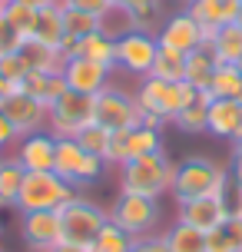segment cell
Instances as JSON below:
<instances>
[{
	"instance_id": "603a6c76",
	"label": "cell",
	"mask_w": 242,
	"mask_h": 252,
	"mask_svg": "<svg viewBox=\"0 0 242 252\" xmlns=\"http://www.w3.org/2000/svg\"><path fill=\"white\" fill-rule=\"evenodd\" d=\"M209 103H212V96H209L206 90H199V93H196V100L176 113L173 126H176L179 133H189V136L206 133V123H209Z\"/></svg>"
},
{
	"instance_id": "836d02e7",
	"label": "cell",
	"mask_w": 242,
	"mask_h": 252,
	"mask_svg": "<svg viewBox=\"0 0 242 252\" xmlns=\"http://www.w3.org/2000/svg\"><path fill=\"white\" fill-rule=\"evenodd\" d=\"M60 7H63V3H60ZM63 30H66V37L83 40V37H90V33L100 30V17H93V13H87V10L63 7Z\"/></svg>"
},
{
	"instance_id": "f35d334b",
	"label": "cell",
	"mask_w": 242,
	"mask_h": 252,
	"mask_svg": "<svg viewBox=\"0 0 242 252\" xmlns=\"http://www.w3.org/2000/svg\"><path fill=\"white\" fill-rule=\"evenodd\" d=\"M17 143H20V133H17V126H13L10 120H7V113L0 110V153H3V150H13Z\"/></svg>"
},
{
	"instance_id": "7402d4cb",
	"label": "cell",
	"mask_w": 242,
	"mask_h": 252,
	"mask_svg": "<svg viewBox=\"0 0 242 252\" xmlns=\"http://www.w3.org/2000/svg\"><path fill=\"white\" fill-rule=\"evenodd\" d=\"M63 37H66V30H63V7L53 3V7L37 10V24H33V37H30V40H37V43H43V47L60 50Z\"/></svg>"
},
{
	"instance_id": "83f0119b",
	"label": "cell",
	"mask_w": 242,
	"mask_h": 252,
	"mask_svg": "<svg viewBox=\"0 0 242 252\" xmlns=\"http://www.w3.org/2000/svg\"><path fill=\"white\" fill-rule=\"evenodd\" d=\"M20 53L27 57L30 70H40V73H63L66 57L60 50H53V47H43L37 40H27L24 47H20Z\"/></svg>"
},
{
	"instance_id": "9a60e30c",
	"label": "cell",
	"mask_w": 242,
	"mask_h": 252,
	"mask_svg": "<svg viewBox=\"0 0 242 252\" xmlns=\"http://www.w3.org/2000/svg\"><path fill=\"white\" fill-rule=\"evenodd\" d=\"M13 159L24 166L27 173H50L53 159H57V136H53L50 129L27 133L13 146Z\"/></svg>"
},
{
	"instance_id": "cb8c5ba5",
	"label": "cell",
	"mask_w": 242,
	"mask_h": 252,
	"mask_svg": "<svg viewBox=\"0 0 242 252\" xmlns=\"http://www.w3.org/2000/svg\"><path fill=\"white\" fill-rule=\"evenodd\" d=\"M27 169L13 156H0V209H17Z\"/></svg>"
},
{
	"instance_id": "44dd1931",
	"label": "cell",
	"mask_w": 242,
	"mask_h": 252,
	"mask_svg": "<svg viewBox=\"0 0 242 252\" xmlns=\"http://www.w3.org/2000/svg\"><path fill=\"white\" fill-rule=\"evenodd\" d=\"M216 53H212V47L209 43H203L199 50L186 53V83H189L192 90H209V83H212V76H216Z\"/></svg>"
},
{
	"instance_id": "5bb4252c",
	"label": "cell",
	"mask_w": 242,
	"mask_h": 252,
	"mask_svg": "<svg viewBox=\"0 0 242 252\" xmlns=\"http://www.w3.org/2000/svg\"><path fill=\"white\" fill-rule=\"evenodd\" d=\"M176 209H179V213H176L179 222H186V226L199 229V232H212V229H219V226H222V222L232 216L226 196H199V199L179 202Z\"/></svg>"
},
{
	"instance_id": "ba28073f",
	"label": "cell",
	"mask_w": 242,
	"mask_h": 252,
	"mask_svg": "<svg viewBox=\"0 0 242 252\" xmlns=\"http://www.w3.org/2000/svg\"><path fill=\"white\" fill-rule=\"evenodd\" d=\"M143 113L136 106V96L129 90H120V87H110L100 90L93 96V123L103 126L106 133H123V129H133L140 126Z\"/></svg>"
},
{
	"instance_id": "7dc6e473",
	"label": "cell",
	"mask_w": 242,
	"mask_h": 252,
	"mask_svg": "<svg viewBox=\"0 0 242 252\" xmlns=\"http://www.w3.org/2000/svg\"><path fill=\"white\" fill-rule=\"evenodd\" d=\"M236 24L242 27V0H239V13H236Z\"/></svg>"
},
{
	"instance_id": "e0dca14e",
	"label": "cell",
	"mask_w": 242,
	"mask_h": 252,
	"mask_svg": "<svg viewBox=\"0 0 242 252\" xmlns=\"http://www.w3.org/2000/svg\"><path fill=\"white\" fill-rule=\"evenodd\" d=\"M110 76H113V70H106L103 63H93V60H87V57H70V60L63 63L66 90H73V93L96 96L100 90L110 87Z\"/></svg>"
},
{
	"instance_id": "11a10c76",
	"label": "cell",
	"mask_w": 242,
	"mask_h": 252,
	"mask_svg": "<svg viewBox=\"0 0 242 252\" xmlns=\"http://www.w3.org/2000/svg\"><path fill=\"white\" fill-rule=\"evenodd\" d=\"M0 252H3V249H0Z\"/></svg>"
},
{
	"instance_id": "d590c367",
	"label": "cell",
	"mask_w": 242,
	"mask_h": 252,
	"mask_svg": "<svg viewBox=\"0 0 242 252\" xmlns=\"http://www.w3.org/2000/svg\"><path fill=\"white\" fill-rule=\"evenodd\" d=\"M110 136H113V133H106V129H103V126H96V123H90L87 129H80L73 139H77V143H80L87 153H93V156H106Z\"/></svg>"
},
{
	"instance_id": "ab89813d",
	"label": "cell",
	"mask_w": 242,
	"mask_h": 252,
	"mask_svg": "<svg viewBox=\"0 0 242 252\" xmlns=\"http://www.w3.org/2000/svg\"><path fill=\"white\" fill-rule=\"evenodd\" d=\"M24 43H27V40L20 37V33H13L7 24L0 27V57H7V53H17L20 47H24Z\"/></svg>"
},
{
	"instance_id": "52a82bcc",
	"label": "cell",
	"mask_w": 242,
	"mask_h": 252,
	"mask_svg": "<svg viewBox=\"0 0 242 252\" xmlns=\"http://www.w3.org/2000/svg\"><path fill=\"white\" fill-rule=\"evenodd\" d=\"M53 173L63 176L70 186L83 189V186H93V183H100V179H103V173H106V159L87 153L77 139H57Z\"/></svg>"
},
{
	"instance_id": "30bf717a",
	"label": "cell",
	"mask_w": 242,
	"mask_h": 252,
	"mask_svg": "<svg viewBox=\"0 0 242 252\" xmlns=\"http://www.w3.org/2000/svg\"><path fill=\"white\" fill-rule=\"evenodd\" d=\"M156 53H159L156 33H150V30H129L126 37L116 40V70L143 80V76H150V70H153Z\"/></svg>"
},
{
	"instance_id": "5b68a950",
	"label": "cell",
	"mask_w": 242,
	"mask_h": 252,
	"mask_svg": "<svg viewBox=\"0 0 242 252\" xmlns=\"http://www.w3.org/2000/svg\"><path fill=\"white\" fill-rule=\"evenodd\" d=\"M110 219L120 229H126L133 239H146V236L159 232L163 209H159V199L136 196V192H120L113 199V206H110Z\"/></svg>"
},
{
	"instance_id": "8d00e7d4",
	"label": "cell",
	"mask_w": 242,
	"mask_h": 252,
	"mask_svg": "<svg viewBox=\"0 0 242 252\" xmlns=\"http://www.w3.org/2000/svg\"><path fill=\"white\" fill-rule=\"evenodd\" d=\"M30 73V63H27V57L20 50L17 53H7V57H0V76L7 80V83H13V87H20V80Z\"/></svg>"
},
{
	"instance_id": "bcb514c9",
	"label": "cell",
	"mask_w": 242,
	"mask_h": 252,
	"mask_svg": "<svg viewBox=\"0 0 242 252\" xmlns=\"http://www.w3.org/2000/svg\"><path fill=\"white\" fill-rule=\"evenodd\" d=\"M129 252H150V249H146V246H143V242L136 239V246H133V249H129Z\"/></svg>"
},
{
	"instance_id": "74e56055",
	"label": "cell",
	"mask_w": 242,
	"mask_h": 252,
	"mask_svg": "<svg viewBox=\"0 0 242 252\" xmlns=\"http://www.w3.org/2000/svg\"><path fill=\"white\" fill-rule=\"evenodd\" d=\"M63 7H73V10H87L93 17H103V13L113 7V0H60Z\"/></svg>"
},
{
	"instance_id": "ac0fdd59",
	"label": "cell",
	"mask_w": 242,
	"mask_h": 252,
	"mask_svg": "<svg viewBox=\"0 0 242 252\" xmlns=\"http://www.w3.org/2000/svg\"><path fill=\"white\" fill-rule=\"evenodd\" d=\"M182 10L192 13V20L206 30V37L212 40L219 27L236 24V13H239V0H186Z\"/></svg>"
},
{
	"instance_id": "d4e9b609",
	"label": "cell",
	"mask_w": 242,
	"mask_h": 252,
	"mask_svg": "<svg viewBox=\"0 0 242 252\" xmlns=\"http://www.w3.org/2000/svg\"><path fill=\"white\" fill-rule=\"evenodd\" d=\"M77 57H87V60H93V63H103L106 70H116V40L106 37L103 30H96V33H90V37H83L77 43Z\"/></svg>"
},
{
	"instance_id": "2e32d148",
	"label": "cell",
	"mask_w": 242,
	"mask_h": 252,
	"mask_svg": "<svg viewBox=\"0 0 242 252\" xmlns=\"http://www.w3.org/2000/svg\"><path fill=\"white\" fill-rule=\"evenodd\" d=\"M0 110H3L7 120L17 126V133H20V136L47 129V113H50V110H47L40 100H33L30 93H24V90H13L10 96L0 103Z\"/></svg>"
},
{
	"instance_id": "f6af8a7d",
	"label": "cell",
	"mask_w": 242,
	"mask_h": 252,
	"mask_svg": "<svg viewBox=\"0 0 242 252\" xmlns=\"http://www.w3.org/2000/svg\"><path fill=\"white\" fill-rule=\"evenodd\" d=\"M232 156H242V139H239V143H232Z\"/></svg>"
},
{
	"instance_id": "681fc988",
	"label": "cell",
	"mask_w": 242,
	"mask_h": 252,
	"mask_svg": "<svg viewBox=\"0 0 242 252\" xmlns=\"http://www.w3.org/2000/svg\"><path fill=\"white\" fill-rule=\"evenodd\" d=\"M239 103H242V93H239Z\"/></svg>"
},
{
	"instance_id": "f546056e",
	"label": "cell",
	"mask_w": 242,
	"mask_h": 252,
	"mask_svg": "<svg viewBox=\"0 0 242 252\" xmlns=\"http://www.w3.org/2000/svg\"><path fill=\"white\" fill-rule=\"evenodd\" d=\"M169 252H206V232L186 226V222H173L169 229H163Z\"/></svg>"
},
{
	"instance_id": "f907efd6",
	"label": "cell",
	"mask_w": 242,
	"mask_h": 252,
	"mask_svg": "<svg viewBox=\"0 0 242 252\" xmlns=\"http://www.w3.org/2000/svg\"><path fill=\"white\" fill-rule=\"evenodd\" d=\"M0 3H7V0H0Z\"/></svg>"
},
{
	"instance_id": "c3c4849f",
	"label": "cell",
	"mask_w": 242,
	"mask_h": 252,
	"mask_svg": "<svg viewBox=\"0 0 242 252\" xmlns=\"http://www.w3.org/2000/svg\"><path fill=\"white\" fill-rule=\"evenodd\" d=\"M0 27H3V3H0Z\"/></svg>"
},
{
	"instance_id": "1f68e13d",
	"label": "cell",
	"mask_w": 242,
	"mask_h": 252,
	"mask_svg": "<svg viewBox=\"0 0 242 252\" xmlns=\"http://www.w3.org/2000/svg\"><path fill=\"white\" fill-rule=\"evenodd\" d=\"M133 246H136V239L110 219V222L96 232V239L90 242V252H129Z\"/></svg>"
},
{
	"instance_id": "db71d44e",
	"label": "cell",
	"mask_w": 242,
	"mask_h": 252,
	"mask_svg": "<svg viewBox=\"0 0 242 252\" xmlns=\"http://www.w3.org/2000/svg\"><path fill=\"white\" fill-rule=\"evenodd\" d=\"M239 66H242V63H239Z\"/></svg>"
},
{
	"instance_id": "f1b7e54d",
	"label": "cell",
	"mask_w": 242,
	"mask_h": 252,
	"mask_svg": "<svg viewBox=\"0 0 242 252\" xmlns=\"http://www.w3.org/2000/svg\"><path fill=\"white\" fill-rule=\"evenodd\" d=\"M242 249V216H229L212 232H206V252H236Z\"/></svg>"
},
{
	"instance_id": "7a4b0ae2",
	"label": "cell",
	"mask_w": 242,
	"mask_h": 252,
	"mask_svg": "<svg viewBox=\"0 0 242 252\" xmlns=\"http://www.w3.org/2000/svg\"><path fill=\"white\" fill-rule=\"evenodd\" d=\"M173 176H176V163L166 156V150L146 153L140 159H129L120 166V192L159 199L173 189Z\"/></svg>"
},
{
	"instance_id": "6da1fadb",
	"label": "cell",
	"mask_w": 242,
	"mask_h": 252,
	"mask_svg": "<svg viewBox=\"0 0 242 252\" xmlns=\"http://www.w3.org/2000/svg\"><path fill=\"white\" fill-rule=\"evenodd\" d=\"M226 192H229V166L216 163L209 156H186L182 163H176V176L169 189L176 206L199 199V196H226Z\"/></svg>"
},
{
	"instance_id": "b9f144b4",
	"label": "cell",
	"mask_w": 242,
	"mask_h": 252,
	"mask_svg": "<svg viewBox=\"0 0 242 252\" xmlns=\"http://www.w3.org/2000/svg\"><path fill=\"white\" fill-rule=\"evenodd\" d=\"M50 252H90V246H77V242H60L57 249H50Z\"/></svg>"
},
{
	"instance_id": "ffe728a7",
	"label": "cell",
	"mask_w": 242,
	"mask_h": 252,
	"mask_svg": "<svg viewBox=\"0 0 242 252\" xmlns=\"http://www.w3.org/2000/svg\"><path fill=\"white\" fill-rule=\"evenodd\" d=\"M17 90L30 93L33 100H40L47 110H50L53 103L66 93V80H63V73H40V70H30V73L20 80V87H17Z\"/></svg>"
},
{
	"instance_id": "7c38bea8",
	"label": "cell",
	"mask_w": 242,
	"mask_h": 252,
	"mask_svg": "<svg viewBox=\"0 0 242 252\" xmlns=\"http://www.w3.org/2000/svg\"><path fill=\"white\" fill-rule=\"evenodd\" d=\"M156 40H159V47H169V50H176V53H192V50H199L203 43H209L206 30L192 20L189 10L169 13L159 24V30H156Z\"/></svg>"
},
{
	"instance_id": "816d5d0a",
	"label": "cell",
	"mask_w": 242,
	"mask_h": 252,
	"mask_svg": "<svg viewBox=\"0 0 242 252\" xmlns=\"http://www.w3.org/2000/svg\"><path fill=\"white\" fill-rule=\"evenodd\" d=\"M0 232H3V226H0Z\"/></svg>"
},
{
	"instance_id": "4dcf8cb0",
	"label": "cell",
	"mask_w": 242,
	"mask_h": 252,
	"mask_svg": "<svg viewBox=\"0 0 242 252\" xmlns=\"http://www.w3.org/2000/svg\"><path fill=\"white\" fill-rule=\"evenodd\" d=\"M150 76L166 80V83H182V80H186V53H176V50H169V47H159Z\"/></svg>"
},
{
	"instance_id": "7bdbcfd3",
	"label": "cell",
	"mask_w": 242,
	"mask_h": 252,
	"mask_svg": "<svg viewBox=\"0 0 242 252\" xmlns=\"http://www.w3.org/2000/svg\"><path fill=\"white\" fill-rule=\"evenodd\" d=\"M27 7H33V10H43V7H53V3H60V0H20Z\"/></svg>"
},
{
	"instance_id": "e575fe53",
	"label": "cell",
	"mask_w": 242,
	"mask_h": 252,
	"mask_svg": "<svg viewBox=\"0 0 242 252\" xmlns=\"http://www.w3.org/2000/svg\"><path fill=\"white\" fill-rule=\"evenodd\" d=\"M100 30L106 33V37H126L129 30H136V20H133V13L126 10V7H110V10L100 17Z\"/></svg>"
},
{
	"instance_id": "60d3db41",
	"label": "cell",
	"mask_w": 242,
	"mask_h": 252,
	"mask_svg": "<svg viewBox=\"0 0 242 252\" xmlns=\"http://www.w3.org/2000/svg\"><path fill=\"white\" fill-rule=\"evenodd\" d=\"M229 189L236 196H242V156H232L229 163Z\"/></svg>"
},
{
	"instance_id": "9c48e42d",
	"label": "cell",
	"mask_w": 242,
	"mask_h": 252,
	"mask_svg": "<svg viewBox=\"0 0 242 252\" xmlns=\"http://www.w3.org/2000/svg\"><path fill=\"white\" fill-rule=\"evenodd\" d=\"M90 123H93V96L73 93V90H66L47 113V129L57 139H73Z\"/></svg>"
},
{
	"instance_id": "4fadbf2b",
	"label": "cell",
	"mask_w": 242,
	"mask_h": 252,
	"mask_svg": "<svg viewBox=\"0 0 242 252\" xmlns=\"http://www.w3.org/2000/svg\"><path fill=\"white\" fill-rule=\"evenodd\" d=\"M20 239L30 252H50L63 242L60 213H20Z\"/></svg>"
},
{
	"instance_id": "3957f363",
	"label": "cell",
	"mask_w": 242,
	"mask_h": 252,
	"mask_svg": "<svg viewBox=\"0 0 242 252\" xmlns=\"http://www.w3.org/2000/svg\"><path fill=\"white\" fill-rule=\"evenodd\" d=\"M196 93L199 90H192L186 80L182 83H166V80H156V76H143L140 83H136V90H133L140 113L159 116L163 123H173L179 110L196 100Z\"/></svg>"
},
{
	"instance_id": "d6986e66",
	"label": "cell",
	"mask_w": 242,
	"mask_h": 252,
	"mask_svg": "<svg viewBox=\"0 0 242 252\" xmlns=\"http://www.w3.org/2000/svg\"><path fill=\"white\" fill-rule=\"evenodd\" d=\"M206 133L216 139H229L239 143L242 139V103L239 100H212L209 103V123Z\"/></svg>"
},
{
	"instance_id": "8fae6325",
	"label": "cell",
	"mask_w": 242,
	"mask_h": 252,
	"mask_svg": "<svg viewBox=\"0 0 242 252\" xmlns=\"http://www.w3.org/2000/svg\"><path fill=\"white\" fill-rule=\"evenodd\" d=\"M163 150V129H150V126H133V129H123V133H113L110 136V146H106V166H120L129 163V159H140L146 153H159Z\"/></svg>"
},
{
	"instance_id": "277c9868",
	"label": "cell",
	"mask_w": 242,
	"mask_h": 252,
	"mask_svg": "<svg viewBox=\"0 0 242 252\" xmlns=\"http://www.w3.org/2000/svg\"><path fill=\"white\" fill-rule=\"evenodd\" d=\"M80 189L70 186L63 176L57 173H27L24 186H20V199H17V213H50L70 202Z\"/></svg>"
},
{
	"instance_id": "484cf974",
	"label": "cell",
	"mask_w": 242,
	"mask_h": 252,
	"mask_svg": "<svg viewBox=\"0 0 242 252\" xmlns=\"http://www.w3.org/2000/svg\"><path fill=\"white\" fill-rule=\"evenodd\" d=\"M209 47H212L219 63H242V27L239 24L219 27L209 40Z\"/></svg>"
},
{
	"instance_id": "4316f807",
	"label": "cell",
	"mask_w": 242,
	"mask_h": 252,
	"mask_svg": "<svg viewBox=\"0 0 242 252\" xmlns=\"http://www.w3.org/2000/svg\"><path fill=\"white\" fill-rule=\"evenodd\" d=\"M212 100H239L242 93V66L239 63H219L216 66V76L206 90Z\"/></svg>"
},
{
	"instance_id": "8992f818",
	"label": "cell",
	"mask_w": 242,
	"mask_h": 252,
	"mask_svg": "<svg viewBox=\"0 0 242 252\" xmlns=\"http://www.w3.org/2000/svg\"><path fill=\"white\" fill-rule=\"evenodd\" d=\"M57 213H60L63 242H77V246H90V242L96 239V232L110 222V209H103L100 202L87 199L80 192L70 202H63Z\"/></svg>"
},
{
	"instance_id": "ee69618b",
	"label": "cell",
	"mask_w": 242,
	"mask_h": 252,
	"mask_svg": "<svg viewBox=\"0 0 242 252\" xmlns=\"http://www.w3.org/2000/svg\"><path fill=\"white\" fill-rule=\"evenodd\" d=\"M13 90H17V87H13V83H7V80H3V76H0V103L7 100V96H10Z\"/></svg>"
},
{
	"instance_id": "f5cc1de1",
	"label": "cell",
	"mask_w": 242,
	"mask_h": 252,
	"mask_svg": "<svg viewBox=\"0 0 242 252\" xmlns=\"http://www.w3.org/2000/svg\"><path fill=\"white\" fill-rule=\"evenodd\" d=\"M236 252H242V249H236Z\"/></svg>"
},
{
	"instance_id": "d6a6232c",
	"label": "cell",
	"mask_w": 242,
	"mask_h": 252,
	"mask_svg": "<svg viewBox=\"0 0 242 252\" xmlns=\"http://www.w3.org/2000/svg\"><path fill=\"white\" fill-rule=\"evenodd\" d=\"M3 24L10 27L13 33H20L24 40H30L33 37V24H37V10L20 3V0H7L3 3Z\"/></svg>"
}]
</instances>
